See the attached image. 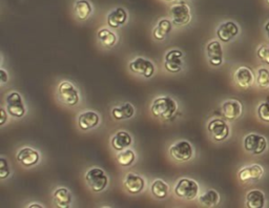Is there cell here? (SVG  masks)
Wrapping results in <instances>:
<instances>
[{"instance_id": "4", "label": "cell", "mask_w": 269, "mask_h": 208, "mask_svg": "<svg viewBox=\"0 0 269 208\" xmlns=\"http://www.w3.org/2000/svg\"><path fill=\"white\" fill-rule=\"evenodd\" d=\"M58 97L60 101L69 106H75L79 103L78 89L69 81H63L58 87Z\"/></svg>"}, {"instance_id": "5", "label": "cell", "mask_w": 269, "mask_h": 208, "mask_svg": "<svg viewBox=\"0 0 269 208\" xmlns=\"http://www.w3.org/2000/svg\"><path fill=\"white\" fill-rule=\"evenodd\" d=\"M6 103V110L10 116L14 118H22L25 115V106L23 104L22 97L19 93L12 92L7 95L5 99Z\"/></svg>"}, {"instance_id": "1", "label": "cell", "mask_w": 269, "mask_h": 208, "mask_svg": "<svg viewBox=\"0 0 269 208\" xmlns=\"http://www.w3.org/2000/svg\"><path fill=\"white\" fill-rule=\"evenodd\" d=\"M178 110V104L171 97H159L152 104V114L163 120L172 119Z\"/></svg>"}, {"instance_id": "16", "label": "cell", "mask_w": 269, "mask_h": 208, "mask_svg": "<svg viewBox=\"0 0 269 208\" xmlns=\"http://www.w3.org/2000/svg\"><path fill=\"white\" fill-rule=\"evenodd\" d=\"M243 113V106L238 100H228L222 105V114L228 120H236L240 118Z\"/></svg>"}, {"instance_id": "6", "label": "cell", "mask_w": 269, "mask_h": 208, "mask_svg": "<svg viewBox=\"0 0 269 208\" xmlns=\"http://www.w3.org/2000/svg\"><path fill=\"white\" fill-rule=\"evenodd\" d=\"M171 156L179 162H186L192 158L193 148L188 141L181 140L175 143L170 149Z\"/></svg>"}, {"instance_id": "9", "label": "cell", "mask_w": 269, "mask_h": 208, "mask_svg": "<svg viewBox=\"0 0 269 208\" xmlns=\"http://www.w3.org/2000/svg\"><path fill=\"white\" fill-rule=\"evenodd\" d=\"M207 130L215 141H224L229 136V126L222 119H213L208 125Z\"/></svg>"}, {"instance_id": "18", "label": "cell", "mask_w": 269, "mask_h": 208, "mask_svg": "<svg viewBox=\"0 0 269 208\" xmlns=\"http://www.w3.org/2000/svg\"><path fill=\"white\" fill-rule=\"evenodd\" d=\"M100 122V117L97 113L88 111L80 114L79 118H78V124L79 128L83 131H89L96 128V126Z\"/></svg>"}, {"instance_id": "12", "label": "cell", "mask_w": 269, "mask_h": 208, "mask_svg": "<svg viewBox=\"0 0 269 208\" xmlns=\"http://www.w3.org/2000/svg\"><path fill=\"white\" fill-rule=\"evenodd\" d=\"M124 187L129 194L138 195L142 193L145 188V181L139 175L129 173L124 179Z\"/></svg>"}, {"instance_id": "13", "label": "cell", "mask_w": 269, "mask_h": 208, "mask_svg": "<svg viewBox=\"0 0 269 208\" xmlns=\"http://www.w3.org/2000/svg\"><path fill=\"white\" fill-rule=\"evenodd\" d=\"M207 57L208 61L213 67H220L223 63V50L219 41L215 40L207 44Z\"/></svg>"}, {"instance_id": "27", "label": "cell", "mask_w": 269, "mask_h": 208, "mask_svg": "<svg viewBox=\"0 0 269 208\" xmlns=\"http://www.w3.org/2000/svg\"><path fill=\"white\" fill-rule=\"evenodd\" d=\"M169 192V185L162 180H156L152 185V193L157 199H159V200H164V199L168 198Z\"/></svg>"}, {"instance_id": "21", "label": "cell", "mask_w": 269, "mask_h": 208, "mask_svg": "<svg viewBox=\"0 0 269 208\" xmlns=\"http://www.w3.org/2000/svg\"><path fill=\"white\" fill-rule=\"evenodd\" d=\"M133 139L126 132H118L112 138V146L117 151H122L131 146Z\"/></svg>"}, {"instance_id": "19", "label": "cell", "mask_w": 269, "mask_h": 208, "mask_svg": "<svg viewBox=\"0 0 269 208\" xmlns=\"http://www.w3.org/2000/svg\"><path fill=\"white\" fill-rule=\"evenodd\" d=\"M235 79L240 87L247 88L254 83L255 76L252 69L246 67H241L236 70Z\"/></svg>"}, {"instance_id": "25", "label": "cell", "mask_w": 269, "mask_h": 208, "mask_svg": "<svg viewBox=\"0 0 269 208\" xmlns=\"http://www.w3.org/2000/svg\"><path fill=\"white\" fill-rule=\"evenodd\" d=\"M219 202L220 195L216 191H213V189H209V191L205 192L199 197V203L204 207L217 206Z\"/></svg>"}, {"instance_id": "3", "label": "cell", "mask_w": 269, "mask_h": 208, "mask_svg": "<svg viewBox=\"0 0 269 208\" xmlns=\"http://www.w3.org/2000/svg\"><path fill=\"white\" fill-rule=\"evenodd\" d=\"M175 194L185 200H193L199 194V185L196 181L191 179H181L175 187Z\"/></svg>"}, {"instance_id": "32", "label": "cell", "mask_w": 269, "mask_h": 208, "mask_svg": "<svg viewBox=\"0 0 269 208\" xmlns=\"http://www.w3.org/2000/svg\"><path fill=\"white\" fill-rule=\"evenodd\" d=\"M259 118L264 122L269 123V102L262 103L258 108Z\"/></svg>"}, {"instance_id": "31", "label": "cell", "mask_w": 269, "mask_h": 208, "mask_svg": "<svg viewBox=\"0 0 269 208\" xmlns=\"http://www.w3.org/2000/svg\"><path fill=\"white\" fill-rule=\"evenodd\" d=\"M257 81L261 87H267L269 85V70L266 69H260Z\"/></svg>"}, {"instance_id": "39", "label": "cell", "mask_w": 269, "mask_h": 208, "mask_svg": "<svg viewBox=\"0 0 269 208\" xmlns=\"http://www.w3.org/2000/svg\"><path fill=\"white\" fill-rule=\"evenodd\" d=\"M165 1H168V2H172V1H174V0H165Z\"/></svg>"}, {"instance_id": "7", "label": "cell", "mask_w": 269, "mask_h": 208, "mask_svg": "<svg viewBox=\"0 0 269 208\" xmlns=\"http://www.w3.org/2000/svg\"><path fill=\"white\" fill-rule=\"evenodd\" d=\"M244 147L254 155H261L267 148V140L261 135L250 134L244 139Z\"/></svg>"}, {"instance_id": "35", "label": "cell", "mask_w": 269, "mask_h": 208, "mask_svg": "<svg viewBox=\"0 0 269 208\" xmlns=\"http://www.w3.org/2000/svg\"><path fill=\"white\" fill-rule=\"evenodd\" d=\"M0 79H1V83L5 84L8 80V75L4 69H0Z\"/></svg>"}, {"instance_id": "22", "label": "cell", "mask_w": 269, "mask_h": 208, "mask_svg": "<svg viewBox=\"0 0 269 208\" xmlns=\"http://www.w3.org/2000/svg\"><path fill=\"white\" fill-rule=\"evenodd\" d=\"M135 115V107L131 103H124L122 105L115 106L112 110V116L116 120L131 119Z\"/></svg>"}, {"instance_id": "34", "label": "cell", "mask_w": 269, "mask_h": 208, "mask_svg": "<svg viewBox=\"0 0 269 208\" xmlns=\"http://www.w3.org/2000/svg\"><path fill=\"white\" fill-rule=\"evenodd\" d=\"M258 57L266 65H269V49L266 47H261L258 50Z\"/></svg>"}, {"instance_id": "36", "label": "cell", "mask_w": 269, "mask_h": 208, "mask_svg": "<svg viewBox=\"0 0 269 208\" xmlns=\"http://www.w3.org/2000/svg\"><path fill=\"white\" fill-rule=\"evenodd\" d=\"M0 112H1V122H0V124L3 125L6 121V112L4 111V108H1V111Z\"/></svg>"}, {"instance_id": "20", "label": "cell", "mask_w": 269, "mask_h": 208, "mask_svg": "<svg viewBox=\"0 0 269 208\" xmlns=\"http://www.w3.org/2000/svg\"><path fill=\"white\" fill-rule=\"evenodd\" d=\"M127 21V13L123 7H118L108 14L107 23L113 29H118Z\"/></svg>"}, {"instance_id": "23", "label": "cell", "mask_w": 269, "mask_h": 208, "mask_svg": "<svg viewBox=\"0 0 269 208\" xmlns=\"http://www.w3.org/2000/svg\"><path fill=\"white\" fill-rule=\"evenodd\" d=\"M54 202L59 208H68L72 203V195L68 188L60 187L54 193Z\"/></svg>"}, {"instance_id": "15", "label": "cell", "mask_w": 269, "mask_h": 208, "mask_svg": "<svg viewBox=\"0 0 269 208\" xmlns=\"http://www.w3.org/2000/svg\"><path fill=\"white\" fill-rule=\"evenodd\" d=\"M39 159H40L39 152L31 147H24L17 153V160L25 167H31L36 165L39 162Z\"/></svg>"}, {"instance_id": "37", "label": "cell", "mask_w": 269, "mask_h": 208, "mask_svg": "<svg viewBox=\"0 0 269 208\" xmlns=\"http://www.w3.org/2000/svg\"><path fill=\"white\" fill-rule=\"evenodd\" d=\"M265 31L267 32V35H268V38H269V21L265 24Z\"/></svg>"}, {"instance_id": "2", "label": "cell", "mask_w": 269, "mask_h": 208, "mask_svg": "<svg viewBox=\"0 0 269 208\" xmlns=\"http://www.w3.org/2000/svg\"><path fill=\"white\" fill-rule=\"evenodd\" d=\"M86 181L92 192H103L108 184V178L101 168L94 167L90 169L86 175Z\"/></svg>"}, {"instance_id": "29", "label": "cell", "mask_w": 269, "mask_h": 208, "mask_svg": "<svg viewBox=\"0 0 269 208\" xmlns=\"http://www.w3.org/2000/svg\"><path fill=\"white\" fill-rule=\"evenodd\" d=\"M98 39L105 48H112L117 42V36L107 29H102L98 32Z\"/></svg>"}, {"instance_id": "24", "label": "cell", "mask_w": 269, "mask_h": 208, "mask_svg": "<svg viewBox=\"0 0 269 208\" xmlns=\"http://www.w3.org/2000/svg\"><path fill=\"white\" fill-rule=\"evenodd\" d=\"M265 205V195L258 189L250 191L246 196V206L248 208H263Z\"/></svg>"}, {"instance_id": "10", "label": "cell", "mask_w": 269, "mask_h": 208, "mask_svg": "<svg viewBox=\"0 0 269 208\" xmlns=\"http://www.w3.org/2000/svg\"><path fill=\"white\" fill-rule=\"evenodd\" d=\"M173 22L178 25H186L190 21V10L186 3H178L171 7Z\"/></svg>"}, {"instance_id": "17", "label": "cell", "mask_w": 269, "mask_h": 208, "mask_svg": "<svg viewBox=\"0 0 269 208\" xmlns=\"http://www.w3.org/2000/svg\"><path fill=\"white\" fill-rule=\"evenodd\" d=\"M264 174L263 168L258 165L254 164L250 166H246L239 171V179L241 182H248V181H256L261 179Z\"/></svg>"}, {"instance_id": "30", "label": "cell", "mask_w": 269, "mask_h": 208, "mask_svg": "<svg viewBox=\"0 0 269 208\" xmlns=\"http://www.w3.org/2000/svg\"><path fill=\"white\" fill-rule=\"evenodd\" d=\"M135 158H136L135 152L131 149L126 148L117 156V161L121 166H129L135 162Z\"/></svg>"}, {"instance_id": "38", "label": "cell", "mask_w": 269, "mask_h": 208, "mask_svg": "<svg viewBox=\"0 0 269 208\" xmlns=\"http://www.w3.org/2000/svg\"><path fill=\"white\" fill-rule=\"evenodd\" d=\"M33 207H39V208H42L43 206H41V205H39V204H31V205H29V208H33Z\"/></svg>"}, {"instance_id": "28", "label": "cell", "mask_w": 269, "mask_h": 208, "mask_svg": "<svg viewBox=\"0 0 269 208\" xmlns=\"http://www.w3.org/2000/svg\"><path fill=\"white\" fill-rule=\"evenodd\" d=\"M92 7L88 0H78L75 3V12L80 20H86L91 14Z\"/></svg>"}, {"instance_id": "26", "label": "cell", "mask_w": 269, "mask_h": 208, "mask_svg": "<svg viewBox=\"0 0 269 208\" xmlns=\"http://www.w3.org/2000/svg\"><path fill=\"white\" fill-rule=\"evenodd\" d=\"M172 31V22L169 19H162L158 22L154 30V38L156 40H163Z\"/></svg>"}, {"instance_id": "40", "label": "cell", "mask_w": 269, "mask_h": 208, "mask_svg": "<svg viewBox=\"0 0 269 208\" xmlns=\"http://www.w3.org/2000/svg\"><path fill=\"white\" fill-rule=\"evenodd\" d=\"M266 2L269 4V0H266Z\"/></svg>"}, {"instance_id": "14", "label": "cell", "mask_w": 269, "mask_h": 208, "mask_svg": "<svg viewBox=\"0 0 269 208\" xmlns=\"http://www.w3.org/2000/svg\"><path fill=\"white\" fill-rule=\"evenodd\" d=\"M239 34V26L234 21H226L222 23L218 30L217 35L221 41L229 42Z\"/></svg>"}, {"instance_id": "33", "label": "cell", "mask_w": 269, "mask_h": 208, "mask_svg": "<svg viewBox=\"0 0 269 208\" xmlns=\"http://www.w3.org/2000/svg\"><path fill=\"white\" fill-rule=\"evenodd\" d=\"M10 174H11V171H10V167H8L6 159L1 158L0 159V179L3 180L10 176Z\"/></svg>"}, {"instance_id": "11", "label": "cell", "mask_w": 269, "mask_h": 208, "mask_svg": "<svg viewBox=\"0 0 269 208\" xmlns=\"http://www.w3.org/2000/svg\"><path fill=\"white\" fill-rule=\"evenodd\" d=\"M183 53L179 50H172L165 55L164 67L172 74H177L182 69Z\"/></svg>"}, {"instance_id": "8", "label": "cell", "mask_w": 269, "mask_h": 208, "mask_svg": "<svg viewBox=\"0 0 269 208\" xmlns=\"http://www.w3.org/2000/svg\"><path fill=\"white\" fill-rule=\"evenodd\" d=\"M129 69L135 74L142 75L145 78H151L155 73V66L150 60L143 57H137L129 63Z\"/></svg>"}, {"instance_id": "41", "label": "cell", "mask_w": 269, "mask_h": 208, "mask_svg": "<svg viewBox=\"0 0 269 208\" xmlns=\"http://www.w3.org/2000/svg\"><path fill=\"white\" fill-rule=\"evenodd\" d=\"M180 1H184V0H180Z\"/></svg>"}]
</instances>
